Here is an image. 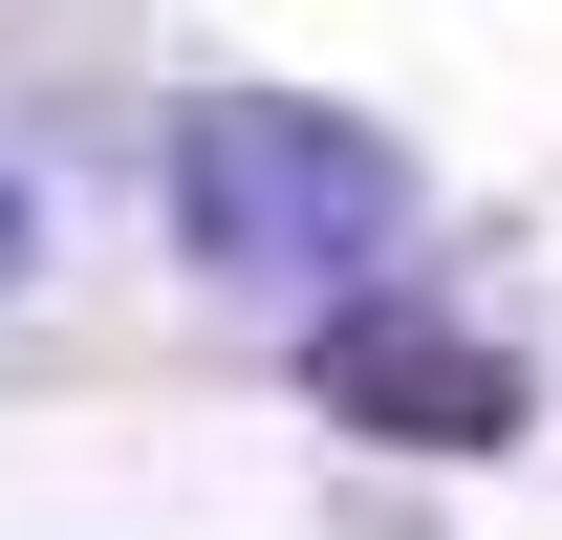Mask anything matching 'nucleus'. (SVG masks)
<instances>
[{"instance_id":"nucleus-1","label":"nucleus","mask_w":562,"mask_h":540,"mask_svg":"<svg viewBox=\"0 0 562 540\" xmlns=\"http://www.w3.org/2000/svg\"><path fill=\"white\" fill-rule=\"evenodd\" d=\"M173 238H195V281L347 303V281L412 238V151L368 131V109H303V87H195V131H173Z\"/></svg>"},{"instance_id":"nucleus-2","label":"nucleus","mask_w":562,"mask_h":540,"mask_svg":"<svg viewBox=\"0 0 562 540\" xmlns=\"http://www.w3.org/2000/svg\"><path fill=\"white\" fill-rule=\"evenodd\" d=\"M303 390L347 410V432H390V454H497V432H519V346L454 325V303H390V281H368V303L303 325Z\"/></svg>"},{"instance_id":"nucleus-3","label":"nucleus","mask_w":562,"mask_h":540,"mask_svg":"<svg viewBox=\"0 0 562 540\" xmlns=\"http://www.w3.org/2000/svg\"><path fill=\"white\" fill-rule=\"evenodd\" d=\"M22 260H44V216H22V173H0V281H22Z\"/></svg>"}]
</instances>
